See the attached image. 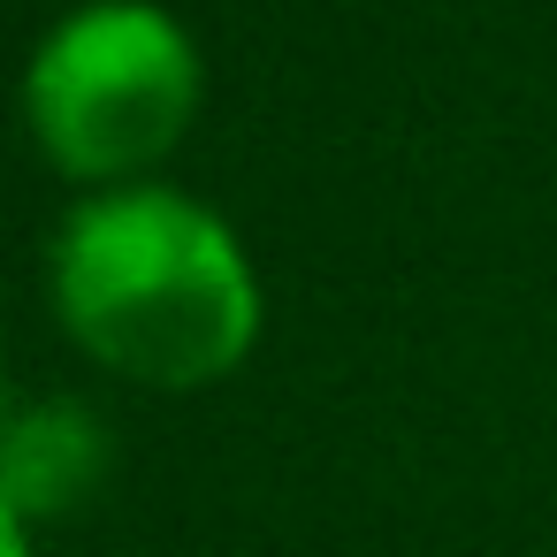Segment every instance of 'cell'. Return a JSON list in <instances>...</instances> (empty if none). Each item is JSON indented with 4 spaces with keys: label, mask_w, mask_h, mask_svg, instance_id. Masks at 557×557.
Returning <instances> with one entry per match:
<instances>
[{
    "label": "cell",
    "mask_w": 557,
    "mask_h": 557,
    "mask_svg": "<svg viewBox=\"0 0 557 557\" xmlns=\"http://www.w3.org/2000/svg\"><path fill=\"white\" fill-rule=\"evenodd\" d=\"M108 466V443L92 428L85 405L54 397V405H32L0 428V496H9L24 519L32 511H70Z\"/></svg>",
    "instance_id": "3"
},
{
    "label": "cell",
    "mask_w": 557,
    "mask_h": 557,
    "mask_svg": "<svg viewBox=\"0 0 557 557\" xmlns=\"http://www.w3.org/2000/svg\"><path fill=\"white\" fill-rule=\"evenodd\" d=\"M54 306L108 374L153 389H199L260 336V290L230 222L161 184H115L62 222Z\"/></svg>",
    "instance_id": "1"
},
{
    "label": "cell",
    "mask_w": 557,
    "mask_h": 557,
    "mask_svg": "<svg viewBox=\"0 0 557 557\" xmlns=\"http://www.w3.org/2000/svg\"><path fill=\"white\" fill-rule=\"evenodd\" d=\"M0 557H32V542H24V511L0 496Z\"/></svg>",
    "instance_id": "4"
},
{
    "label": "cell",
    "mask_w": 557,
    "mask_h": 557,
    "mask_svg": "<svg viewBox=\"0 0 557 557\" xmlns=\"http://www.w3.org/2000/svg\"><path fill=\"white\" fill-rule=\"evenodd\" d=\"M191 108H199V54L184 24L146 0L77 9L70 24L47 32L24 77L39 153L100 191L169 161V146L191 131Z\"/></svg>",
    "instance_id": "2"
}]
</instances>
